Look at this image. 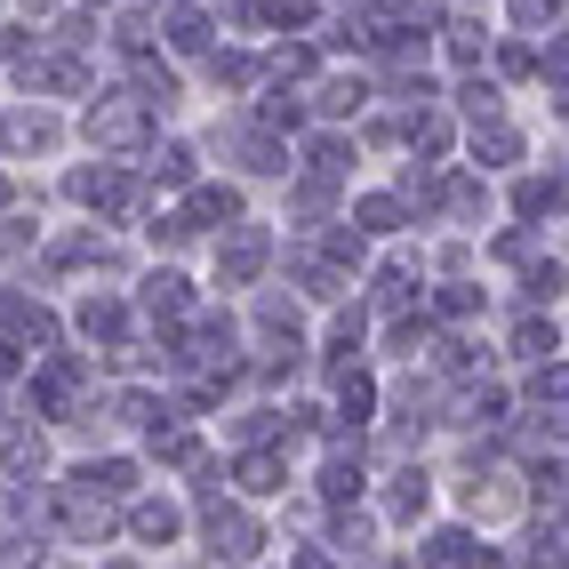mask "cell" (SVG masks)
I'll list each match as a JSON object with an SVG mask.
<instances>
[{
	"label": "cell",
	"instance_id": "e575fe53",
	"mask_svg": "<svg viewBox=\"0 0 569 569\" xmlns=\"http://www.w3.org/2000/svg\"><path fill=\"white\" fill-rule=\"evenodd\" d=\"M538 401H569V369L561 361H538V386H529Z\"/></svg>",
	"mask_w": 569,
	"mask_h": 569
},
{
	"label": "cell",
	"instance_id": "cb8c5ba5",
	"mask_svg": "<svg viewBox=\"0 0 569 569\" xmlns=\"http://www.w3.org/2000/svg\"><path fill=\"white\" fill-rule=\"evenodd\" d=\"M169 41H177L184 57H201V49H209V17H201V9H177V17H169Z\"/></svg>",
	"mask_w": 569,
	"mask_h": 569
},
{
	"label": "cell",
	"instance_id": "9a60e30c",
	"mask_svg": "<svg viewBox=\"0 0 569 569\" xmlns=\"http://www.w3.org/2000/svg\"><path fill=\"white\" fill-rule=\"evenodd\" d=\"M369 409H377V386L361 369H337V417H346V426H369Z\"/></svg>",
	"mask_w": 569,
	"mask_h": 569
},
{
	"label": "cell",
	"instance_id": "d6a6232c",
	"mask_svg": "<svg viewBox=\"0 0 569 569\" xmlns=\"http://www.w3.org/2000/svg\"><path fill=\"white\" fill-rule=\"evenodd\" d=\"M441 209H449V217H473V209H481V184H473V177H449V184H441Z\"/></svg>",
	"mask_w": 569,
	"mask_h": 569
},
{
	"label": "cell",
	"instance_id": "6da1fadb",
	"mask_svg": "<svg viewBox=\"0 0 569 569\" xmlns=\"http://www.w3.org/2000/svg\"><path fill=\"white\" fill-rule=\"evenodd\" d=\"M89 137H97V153H144V144H153V104H144L137 89L97 97L89 104Z\"/></svg>",
	"mask_w": 569,
	"mask_h": 569
},
{
	"label": "cell",
	"instance_id": "d6986e66",
	"mask_svg": "<svg viewBox=\"0 0 569 569\" xmlns=\"http://www.w3.org/2000/svg\"><path fill=\"white\" fill-rule=\"evenodd\" d=\"M521 569H569V521H546L538 538H529Z\"/></svg>",
	"mask_w": 569,
	"mask_h": 569
},
{
	"label": "cell",
	"instance_id": "f35d334b",
	"mask_svg": "<svg viewBox=\"0 0 569 569\" xmlns=\"http://www.w3.org/2000/svg\"><path fill=\"white\" fill-rule=\"evenodd\" d=\"M0 209H9V177H0Z\"/></svg>",
	"mask_w": 569,
	"mask_h": 569
},
{
	"label": "cell",
	"instance_id": "8fae6325",
	"mask_svg": "<svg viewBox=\"0 0 569 569\" xmlns=\"http://www.w3.org/2000/svg\"><path fill=\"white\" fill-rule=\"evenodd\" d=\"M473 153H481V169H513L521 161V129L513 121H473Z\"/></svg>",
	"mask_w": 569,
	"mask_h": 569
},
{
	"label": "cell",
	"instance_id": "603a6c76",
	"mask_svg": "<svg viewBox=\"0 0 569 569\" xmlns=\"http://www.w3.org/2000/svg\"><path fill=\"white\" fill-rule=\"evenodd\" d=\"M257 121H264V129H297V121H306V104H297L289 89H264V97H257Z\"/></svg>",
	"mask_w": 569,
	"mask_h": 569
},
{
	"label": "cell",
	"instance_id": "836d02e7",
	"mask_svg": "<svg viewBox=\"0 0 569 569\" xmlns=\"http://www.w3.org/2000/svg\"><path fill=\"white\" fill-rule=\"evenodd\" d=\"M209 72H217V89H224V81H233V89H249V81H257V64H249V57H224V49L209 57Z\"/></svg>",
	"mask_w": 569,
	"mask_h": 569
},
{
	"label": "cell",
	"instance_id": "d4e9b609",
	"mask_svg": "<svg viewBox=\"0 0 569 569\" xmlns=\"http://www.w3.org/2000/svg\"><path fill=\"white\" fill-rule=\"evenodd\" d=\"M49 264H104V241L97 233H64V241H49Z\"/></svg>",
	"mask_w": 569,
	"mask_h": 569
},
{
	"label": "cell",
	"instance_id": "52a82bcc",
	"mask_svg": "<svg viewBox=\"0 0 569 569\" xmlns=\"http://www.w3.org/2000/svg\"><path fill=\"white\" fill-rule=\"evenodd\" d=\"M64 193L81 201V209H121V201H129V184H121V169H72V177H64Z\"/></svg>",
	"mask_w": 569,
	"mask_h": 569
},
{
	"label": "cell",
	"instance_id": "1f68e13d",
	"mask_svg": "<svg viewBox=\"0 0 569 569\" xmlns=\"http://www.w3.org/2000/svg\"><path fill=\"white\" fill-rule=\"evenodd\" d=\"M521 297H529V306H553V297H561V264H529Z\"/></svg>",
	"mask_w": 569,
	"mask_h": 569
},
{
	"label": "cell",
	"instance_id": "30bf717a",
	"mask_svg": "<svg viewBox=\"0 0 569 569\" xmlns=\"http://www.w3.org/2000/svg\"><path fill=\"white\" fill-rule=\"evenodd\" d=\"M144 313H153V321H184V313H193V281H184V273H153V281H144Z\"/></svg>",
	"mask_w": 569,
	"mask_h": 569
},
{
	"label": "cell",
	"instance_id": "ba28073f",
	"mask_svg": "<svg viewBox=\"0 0 569 569\" xmlns=\"http://www.w3.org/2000/svg\"><path fill=\"white\" fill-rule=\"evenodd\" d=\"M0 144H9V153H49L57 121H49V112H0Z\"/></svg>",
	"mask_w": 569,
	"mask_h": 569
},
{
	"label": "cell",
	"instance_id": "9c48e42d",
	"mask_svg": "<svg viewBox=\"0 0 569 569\" xmlns=\"http://www.w3.org/2000/svg\"><path fill=\"white\" fill-rule=\"evenodd\" d=\"M72 489H89V498H137V466L129 458H97L72 473Z\"/></svg>",
	"mask_w": 569,
	"mask_h": 569
},
{
	"label": "cell",
	"instance_id": "4316f807",
	"mask_svg": "<svg viewBox=\"0 0 569 569\" xmlns=\"http://www.w3.org/2000/svg\"><path fill=\"white\" fill-rule=\"evenodd\" d=\"M553 201H561V184H546V177H521V184H513V209H521V217H546Z\"/></svg>",
	"mask_w": 569,
	"mask_h": 569
},
{
	"label": "cell",
	"instance_id": "277c9868",
	"mask_svg": "<svg viewBox=\"0 0 569 569\" xmlns=\"http://www.w3.org/2000/svg\"><path fill=\"white\" fill-rule=\"evenodd\" d=\"M177 224L184 233H209V224H241V193L233 184H184V209H177Z\"/></svg>",
	"mask_w": 569,
	"mask_h": 569
},
{
	"label": "cell",
	"instance_id": "f1b7e54d",
	"mask_svg": "<svg viewBox=\"0 0 569 569\" xmlns=\"http://www.w3.org/2000/svg\"><path fill=\"white\" fill-rule=\"evenodd\" d=\"M273 72H281V81H313V72H321V57H313L306 41H289V49H273Z\"/></svg>",
	"mask_w": 569,
	"mask_h": 569
},
{
	"label": "cell",
	"instance_id": "f546056e",
	"mask_svg": "<svg viewBox=\"0 0 569 569\" xmlns=\"http://www.w3.org/2000/svg\"><path fill=\"white\" fill-rule=\"evenodd\" d=\"M473 306H481V289H473V281H441V297H433V313H449V321H466Z\"/></svg>",
	"mask_w": 569,
	"mask_h": 569
},
{
	"label": "cell",
	"instance_id": "7a4b0ae2",
	"mask_svg": "<svg viewBox=\"0 0 569 569\" xmlns=\"http://www.w3.org/2000/svg\"><path fill=\"white\" fill-rule=\"evenodd\" d=\"M201 538H209V553H217V561H249V553L264 546V529H257L241 506H217V498H209V513H201Z\"/></svg>",
	"mask_w": 569,
	"mask_h": 569
},
{
	"label": "cell",
	"instance_id": "7c38bea8",
	"mask_svg": "<svg viewBox=\"0 0 569 569\" xmlns=\"http://www.w3.org/2000/svg\"><path fill=\"white\" fill-rule=\"evenodd\" d=\"M129 529H137L144 546H169L177 529H184V513H177L169 498H137V506H129Z\"/></svg>",
	"mask_w": 569,
	"mask_h": 569
},
{
	"label": "cell",
	"instance_id": "d590c367",
	"mask_svg": "<svg viewBox=\"0 0 569 569\" xmlns=\"http://www.w3.org/2000/svg\"><path fill=\"white\" fill-rule=\"evenodd\" d=\"M458 97H466V112H473V121H498V89H489V81H466Z\"/></svg>",
	"mask_w": 569,
	"mask_h": 569
},
{
	"label": "cell",
	"instance_id": "5b68a950",
	"mask_svg": "<svg viewBox=\"0 0 569 569\" xmlns=\"http://www.w3.org/2000/svg\"><path fill=\"white\" fill-rule=\"evenodd\" d=\"M57 529H64V538H81V546H104L112 538V513H104V498H89V489H64V498H57Z\"/></svg>",
	"mask_w": 569,
	"mask_h": 569
},
{
	"label": "cell",
	"instance_id": "3957f363",
	"mask_svg": "<svg viewBox=\"0 0 569 569\" xmlns=\"http://www.w3.org/2000/svg\"><path fill=\"white\" fill-rule=\"evenodd\" d=\"M264 257H273V233L264 224H224V249H217V273L233 281V289H249L257 273H264Z\"/></svg>",
	"mask_w": 569,
	"mask_h": 569
},
{
	"label": "cell",
	"instance_id": "60d3db41",
	"mask_svg": "<svg viewBox=\"0 0 569 569\" xmlns=\"http://www.w3.org/2000/svg\"><path fill=\"white\" fill-rule=\"evenodd\" d=\"M89 9H104V0H89Z\"/></svg>",
	"mask_w": 569,
	"mask_h": 569
},
{
	"label": "cell",
	"instance_id": "2e32d148",
	"mask_svg": "<svg viewBox=\"0 0 569 569\" xmlns=\"http://www.w3.org/2000/svg\"><path fill=\"white\" fill-rule=\"evenodd\" d=\"M426 498H433V481L409 466V473H393V489H386V513H393V521H417V513H426Z\"/></svg>",
	"mask_w": 569,
	"mask_h": 569
},
{
	"label": "cell",
	"instance_id": "44dd1931",
	"mask_svg": "<svg viewBox=\"0 0 569 569\" xmlns=\"http://www.w3.org/2000/svg\"><path fill=\"white\" fill-rule=\"evenodd\" d=\"M466 561H473L466 529H433V538H426V569H466Z\"/></svg>",
	"mask_w": 569,
	"mask_h": 569
},
{
	"label": "cell",
	"instance_id": "8d00e7d4",
	"mask_svg": "<svg viewBox=\"0 0 569 569\" xmlns=\"http://www.w3.org/2000/svg\"><path fill=\"white\" fill-rule=\"evenodd\" d=\"M513 17H521V32H538V24L561 17V0H513Z\"/></svg>",
	"mask_w": 569,
	"mask_h": 569
},
{
	"label": "cell",
	"instance_id": "ac0fdd59",
	"mask_svg": "<svg viewBox=\"0 0 569 569\" xmlns=\"http://www.w3.org/2000/svg\"><path fill=\"white\" fill-rule=\"evenodd\" d=\"M49 466V449H41V433H9L0 441V473L9 481H24V473H41Z\"/></svg>",
	"mask_w": 569,
	"mask_h": 569
},
{
	"label": "cell",
	"instance_id": "484cf974",
	"mask_svg": "<svg viewBox=\"0 0 569 569\" xmlns=\"http://www.w3.org/2000/svg\"><path fill=\"white\" fill-rule=\"evenodd\" d=\"M361 104H369L361 81H321V112H329V121H346V112H361Z\"/></svg>",
	"mask_w": 569,
	"mask_h": 569
},
{
	"label": "cell",
	"instance_id": "8992f818",
	"mask_svg": "<svg viewBox=\"0 0 569 569\" xmlns=\"http://www.w3.org/2000/svg\"><path fill=\"white\" fill-rule=\"evenodd\" d=\"M233 481L249 489V498H273V489H289V458H281V449H264V441H249L233 458Z\"/></svg>",
	"mask_w": 569,
	"mask_h": 569
},
{
	"label": "cell",
	"instance_id": "ab89813d",
	"mask_svg": "<svg viewBox=\"0 0 569 569\" xmlns=\"http://www.w3.org/2000/svg\"><path fill=\"white\" fill-rule=\"evenodd\" d=\"M104 569H137V561H104Z\"/></svg>",
	"mask_w": 569,
	"mask_h": 569
},
{
	"label": "cell",
	"instance_id": "83f0119b",
	"mask_svg": "<svg viewBox=\"0 0 569 569\" xmlns=\"http://www.w3.org/2000/svg\"><path fill=\"white\" fill-rule=\"evenodd\" d=\"M513 353L521 361H553V321H521L513 329Z\"/></svg>",
	"mask_w": 569,
	"mask_h": 569
},
{
	"label": "cell",
	"instance_id": "74e56055",
	"mask_svg": "<svg viewBox=\"0 0 569 569\" xmlns=\"http://www.w3.org/2000/svg\"><path fill=\"white\" fill-rule=\"evenodd\" d=\"M289 569H337V561H329V553H297Z\"/></svg>",
	"mask_w": 569,
	"mask_h": 569
},
{
	"label": "cell",
	"instance_id": "4dcf8cb0",
	"mask_svg": "<svg viewBox=\"0 0 569 569\" xmlns=\"http://www.w3.org/2000/svg\"><path fill=\"white\" fill-rule=\"evenodd\" d=\"M153 169H161V184H193V177H201V169H193V144H161Z\"/></svg>",
	"mask_w": 569,
	"mask_h": 569
},
{
	"label": "cell",
	"instance_id": "4fadbf2b",
	"mask_svg": "<svg viewBox=\"0 0 569 569\" xmlns=\"http://www.w3.org/2000/svg\"><path fill=\"white\" fill-rule=\"evenodd\" d=\"M353 224L377 241V233H401V224H409V209H401V193H369V201H353Z\"/></svg>",
	"mask_w": 569,
	"mask_h": 569
},
{
	"label": "cell",
	"instance_id": "e0dca14e",
	"mask_svg": "<svg viewBox=\"0 0 569 569\" xmlns=\"http://www.w3.org/2000/svg\"><path fill=\"white\" fill-rule=\"evenodd\" d=\"M369 538H377V521H369V513H337V521H329V546L346 553V561H369V553H377Z\"/></svg>",
	"mask_w": 569,
	"mask_h": 569
},
{
	"label": "cell",
	"instance_id": "7402d4cb",
	"mask_svg": "<svg viewBox=\"0 0 569 569\" xmlns=\"http://www.w3.org/2000/svg\"><path fill=\"white\" fill-rule=\"evenodd\" d=\"M441 32H449V57H458V64H473V57L489 49V24H481V17H449Z\"/></svg>",
	"mask_w": 569,
	"mask_h": 569
},
{
	"label": "cell",
	"instance_id": "5bb4252c",
	"mask_svg": "<svg viewBox=\"0 0 569 569\" xmlns=\"http://www.w3.org/2000/svg\"><path fill=\"white\" fill-rule=\"evenodd\" d=\"M321 498H337V506L361 498V458H353L346 441H337V449H329V466H321Z\"/></svg>",
	"mask_w": 569,
	"mask_h": 569
},
{
	"label": "cell",
	"instance_id": "ffe728a7",
	"mask_svg": "<svg viewBox=\"0 0 569 569\" xmlns=\"http://www.w3.org/2000/svg\"><path fill=\"white\" fill-rule=\"evenodd\" d=\"M121 329H129L121 297H89V306H81V337H121Z\"/></svg>",
	"mask_w": 569,
	"mask_h": 569
}]
</instances>
